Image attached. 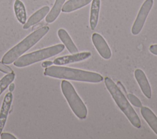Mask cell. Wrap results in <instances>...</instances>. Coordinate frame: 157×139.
I'll return each instance as SVG.
<instances>
[{
	"instance_id": "8992f818",
	"label": "cell",
	"mask_w": 157,
	"mask_h": 139,
	"mask_svg": "<svg viewBox=\"0 0 157 139\" xmlns=\"http://www.w3.org/2000/svg\"><path fill=\"white\" fill-rule=\"evenodd\" d=\"M153 4V0H145L142 4L131 28V32L133 35H137L142 29Z\"/></svg>"
},
{
	"instance_id": "cb8c5ba5",
	"label": "cell",
	"mask_w": 157,
	"mask_h": 139,
	"mask_svg": "<svg viewBox=\"0 0 157 139\" xmlns=\"http://www.w3.org/2000/svg\"><path fill=\"white\" fill-rule=\"evenodd\" d=\"M117 85L118 86V88L121 89H122L123 91H124V92H125V94L126 93V89H125V88L124 87V86L122 85V83L120 82V81H117Z\"/></svg>"
},
{
	"instance_id": "ac0fdd59",
	"label": "cell",
	"mask_w": 157,
	"mask_h": 139,
	"mask_svg": "<svg viewBox=\"0 0 157 139\" xmlns=\"http://www.w3.org/2000/svg\"><path fill=\"white\" fill-rule=\"evenodd\" d=\"M15 73L13 72L7 73L0 80V95L9 86V85L15 79Z\"/></svg>"
},
{
	"instance_id": "603a6c76",
	"label": "cell",
	"mask_w": 157,
	"mask_h": 139,
	"mask_svg": "<svg viewBox=\"0 0 157 139\" xmlns=\"http://www.w3.org/2000/svg\"><path fill=\"white\" fill-rule=\"evenodd\" d=\"M53 64V62L50 61H44L42 63V66L43 67H50Z\"/></svg>"
},
{
	"instance_id": "7a4b0ae2",
	"label": "cell",
	"mask_w": 157,
	"mask_h": 139,
	"mask_svg": "<svg viewBox=\"0 0 157 139\" xmlns=\"http://www.w3.org/2000/svg\"><path fill=\"white\" fill-rule=\"evenodd\" d=\"M104 83L113 99L119 108L130 121L131 124L136 128H140L141 127L140 118L134 108L130 105V103L125 97V96L122 92L121 90L109 77H106L105 78Z\"/></svg>"
},
{
	"instance_id": "d6986e66",
	"label": "cell",
	"mask_w": 157,
	"mask_h": 139,
	"mask_svg": "<svg viewBox=\"0 0 157 139\" xmlns=\"http://www.w3.org/2000/svg\"><path fill=\"white\" fill-rule=\"evenodd\" d=\"M128 99L129 101L136 107H142V105L140 100L134 94H128L127 95Z\"/></svg>"
},
{
	"instance_id": "30bf717a",
	"label": "cell",
	"mask_w": 157,
	"mask_h": 139,
	"mask_svg": "<svg viewBox=\"0 0 157 139\" xmlns=\"http://www.w3.org/2000/svg\"><path fill=\"white\" fill-rule=\"evenodd\" d=\"M134 77L144 95L147 99H150L151 97V89L146 75L144 71L140 69H136L134 71Z\"/></svg>"
},
{
	"instance_id": "52a82bcc",
	"label": "cell",
	"mask_w": 157,
	"mask_h": 139,
	"mask_svg": "<svg viewBox=\"0 0 157 139\" xmlns=\"http://www.w3.org/2000/svg\"><path fill=\"white\" fill-rule=\"evenodd\" d=\"M93 43L99 53V55L105 59L111 58L112 52L107 43L104 37L98 33H93L92 35Z\"/></svg>"
},
{
	"instance_id": "4fadbf2b",
	"label": "cell",
	"mask_w": 157,
	"mask_h": 139,
	"mask_svg": "<svg viewBox=\"0 0 157 139\" xmlns=\"http://www.w3.org/2000/svg\"><path fill=\"white\" fill-rule=\"evenodd\" d=\"M58 36L61 42L64 43L67 50L72 54L78 53V49L67 32L64 29H59L58 31Z\"/></svg>"
},
{
	"instance_id": "9a60e30c",
	"label": "cell",
	"mask_w": 157,
	"mask_h": 139,
	"mask_svg": "<svg viewBox=\"0 0 157 139\" xmlns=\"http://www.w3.org/2000/svg\"><path fill=\"white\" fill-rule=\"evenodd\" d=\"M92 0H68L63 6L62 12L69 13L79 9L91 2Z\"/></svg>"
},
{
	"instance_id": "277c9868",
	"label": "cell",
	"mask_w": 157,
	"mask_h": 139,
	"mask_svg": "<svg viewBox=\"0 0 157 139\" xmlns=\"http://www.w3.org/2000/svg\"><path fill=\"white\" fill-rule=\"evenodd\" d=\"M64 49V45L63 44H58L51 46L19 57L14 61L13 65L18 67H26L35 62L54 56L63 51Z\"/></svg>"
},
{
	"instance_id": "6da1fadb",
	"label": "cell",
	"mask_w": 157,
	"mask_h": 139,
	"mask_svg": "<svg viewBox=\"0 0 157 139\" xmlns=\"http://www.w3.org/2000/svg\"><path fill=\"white\" fill-rule=\"evenodd\" d=\"M44 74L55 78L90 83H99L103 80L102 76L99 73L62 66L46 67Z\"/></svg>"
},
{
	"instance_id": "8fae6325",
	"label": "cell",
	"mask_w": 157,
	"mask_h": 139,
	"mask_svg": "<svg viewBox=\"0 0 157 139\" xmlns=\"http://www.w3.org/2000/svg\"><path fill=\"white\" fill-rule=\"evenodd\" d=\"M49 11L50 7L48 6L42 7L29 18L28 21L23 24V28L24 29H27L29 28V27L37 24L48 14Z\"/></svg>"
},
{
	"instance_id": "9c48e42d",
	"label": "cell",
	"mask_w": 157,
	"mask_h": 139,
	"mask_svg": "<svg viewBox=\"0 0 157 139\" xmlns=\"http://www.w3.org/2000/svg\"><path fill=\"white\" fill-rule=\"evenodd\" d=\"M13 100V95L11 92L7 93L3 99L0 110V135L5 126L7 116L9 113Z\"/></svg>"
},
{
	"instance_id": "7c38bea8",
	"label": "cell",
	"mask_w": 157,
	"mask_h": 139,
	"mask_svg": "<svg viewBox=\"0 0 157 139\" xmlns=\"http://www.w3.org/2000/svg\"><path fill=\"white\" fill-rule=\"evenodd\" d=\"M140 113L144 119L157 135V116L149 108L147 107L142 106Z\"/></svg>"
},
{
	"instance_id": "7402d4cb",
	"label": "cell",
	"mask_w": 157,
	"mask_h": 139,
	"mask_svg": "<svg viewBox=\"0 0 157 139\" xmlns=\"http://www.w3.org/2000/svg\"><path fill=\"white\" fill-rule=\"evenodd\" d=\"M149 50L153 54L157 56V44L150 45L149 48Z\"/></svg>"
},
{
	"instance_id": "44dd1931",
	"label": "cell",
	"mask_w": 157,
	"mask_h": 139,
	"mask_svg": "<svg viewBox=\"0 0 157 139\" xmlns=\"http://www.w3.org/2000/svg\"><path fill=\"white\" fill-rule=\"evenodd\" d=\"M1 139H16L17 138L9 133H1Z\"/></svg>"
},
{
	"instance_id": "ffe728a7",
	"label": "cell",
	"mask_w": 157,
	"mask_h": 139,
	"mask_svg": "<svg viewBox=\"0 0 157 139\" xmlns=\"http://www.w3.org/2000/svg\"><path fill=\"white\" fill-rule=\"evenodd\" d=\"M0 71L4 73H9L13 72L12 69L2 62H0Z\"/></svg>"
},
{
	"instance_id": "ba28073f",
	"label": "cell",
	"mask_w": 157,
	"mask_h": 139,
	"mask_svg": "<svg viewBox=\"0 0 157 139\" xmlns=\"http://www.w3.org/2000/svg\"><path fill=\"white\" fill-rule=\"evenodd\" d=\"M91 53L88 51L76 53L71 55H67L57 58L53 61V63L55 65L61 66L70 63L80 62L88 58L90 56H91Z\"/></svg>"
},
{
	"instance_id": "5b68a950",
	"label": "cell",
	"mask_w": 157,
	"mask_h": 139,
	"mask_svg": "<svg viewBox=\"0 0 157 139\" xmlns=\"http://www.w3.org/2000/svg\"><path fill=\"white\" fill-rule=\"evenodd\" d=\"M61 88L64 96L75 115L79 119H85L88 113L87 108L72 84L66 80H63Z\"/></svg>"
},
{
	"instance_id": "3957f363",
	"label": "cell",
	"mask_w": 157,
	"mask_h": 139,
	"mask_svg": "<svg viewBox=\"0 0 157 139\" xmlns=\"http://www.w3.org/2000/svg\"><path fill=\"white\" fill-rule=\"evenodd\" d=\"M49 31V27L43 26L31 33L20 43L9 50L2 57L1 62L5 64L13 62L25 52L36 44Z\"/></svg>"
},
{
	"instance_id": "e0dca14e",
	"label": "cell",
	"mask_w": 157,
	"mask_h": 139,
	"mask_svg": "<svg viewBox=\"0 0 157 139\" xmlns=\"http://www.w3.org/2000/svg\"><path fill=\"white\" fill-rule=\"evenodd\" d=\"M13 9L15 16L18 21L22 24L26 21V12L24 4L20 0H15L13 4Z\"/></svg>"
},
{
	"instance_id": "5bb4252c",
	"label": "cell",
	"mask_w": 157,
	"mask_h": 139,
	"mask_svg": "<svg viewBox=\"0 0 157 139\" xmlns=\"http://www.w3.org/2000/svg\"><path fill=\"white\" fill-rule=\"evenodd\" d=\"M101 8L100 0H92L90 8V26L92 30H94L98 24L99 20V15Z\"/></svg>"
},
{
	"instance_id": "d4e9b609",
	"label": "cell",
	"mask_w": 157,
	"mask_h": 139,
	"mask_svg": "<svg viewBox=\"0 0 157 139\" xmlns=\"http://www.w3.org/2000/svg\"><path fill=\"white\" fill-rule=\"evenodd\" d=\"M15 89V84L13 83H11L9 85V92H12Z\"/></svg>"
},
{
	"instance_id": "2e32d148",
	"label": "cell",
	"mask_w": 157,
	"mask_h": 139,
	"mask_svg": "<svg viewBox=\"0 0 157 139\" xmlns=\"http://www.w3.org/2000/svg\"><path fill=\"white\" fill-rule=\"evenodd\" d=\"M66 0H56L55 4L46 16L45 21L48 23L53 22L58 17Z\"/></svg>"
}]
</instances>
